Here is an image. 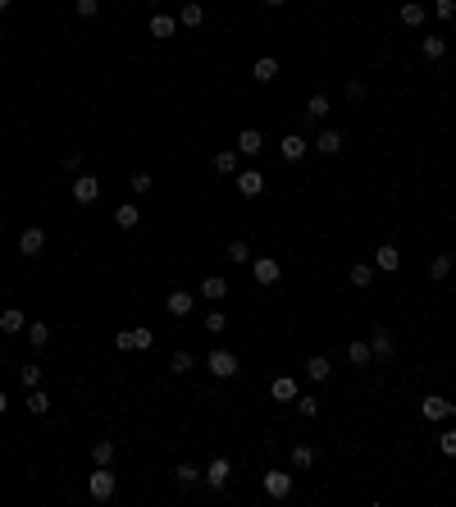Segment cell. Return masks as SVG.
I'll return each mask as SVG.
<instances>
[{
  "label": "cell",
  "mask_w": 456,
  "mask_h": 507,
  "mask_svg": "<svg viewBox=\"0 0 456 507\" xmlns=\"http://www.w3.org/2000/svg\"><path fill=\"white\" fill-rule=\"evenodd\" d=\"M114 489H119V475L109 471V466H96L87 480V494L96 498V503H105V498H114Z\"/></svg>",
  "instance_id": "6da1fadb"
},
{
  "label": "cell",
  "mask_w": 456,
  "mask_h": 507,
  "mask_svg": "<svg viewBox=\"0 0 456 507\" xmlns=\"http://www.w3.org/2000/svg\"><path fill=\"white\" fill-rule=\"evenodd\" d=\"M69 197H73L78 206H96V201H100V178H91V174H78L73 183H69Z\"/></svg>",
  "instance_id": "7a4b0ae2"
},
{
  "label": "cell",
  "mask_w": 456,
  "mask_h": 507,
  "mask_svg": "<svg viewBox=\"0 0 456 507\" xmlns=\"http://www.w3.org/2000/svg\"><path fill=\"white\" fill-rule=\"evenodd\" d=\"M251 279H256L261 288H274L283 279V265L274 261V256H251Z\"/></svg>",
  "instance_id": "3957f363"
},
{
  "label": "cell",
  "mask_w": 456,
  "mask_h": 507,
  "mask_svg": "<svg viewBox=\"0 0 456 507\" xmlns=\"http://www.w3.org/2000/svg\"><path fill=\"white\" fill-rule=\"evenodd\" d=\"M206 370H210L215 379H233V375H238V356L224 352V347H215V352L206 356Z\"/></svg>",
  "instance_id": "277c9868"
},
{
  "label": "cell",
  "mask_w": 456,
  "mask_h": 507,
  "mask_svg": "<svg viewBox=\"0 0 456 507\" xmlns=\"http://www.w3.org/2000/svg\"><path fill=\"white\" fill-rule=\"evenodd\" d=\"M420 411H424V420H452L456 416V402H447L443 393H429L420 402Z\"/></svg>",
  "instance_id": "5b68a950"
},
{
  "label": "cell",
  "mask_w": 456,
  "mask_h": 507,
  "mask_svg": "<svg viewBox=\"0 0 456 507\" xmlns=\"http://www.w3.org/2000/svg\"><path fill=\"white\" fill-rule=\"evenodd\" d=\"M201 480H206L215 494H219V489H228V480H233V466H228V457H215V462L201 471Z\"/></svg>",
  "instance_id": "8992f818"
},
{
  "label": "cell",
  "mask_w": 456,
  "mask_h": 507,
  "mask_svg": "<svg viewBox=\"0 0 456 507\" xmlns=\"http://www.w3.org/2000/svg\"><path fill=\"white\" fill-rule=\"evenodd\" d=\"M238 192H242L247 201L265 197V174H261V169H238Z\"/></svg>",
  "instance_id": "52a82bcc"
},
{
  "label": "cell",
  "mask_w": 456,
  "mask_h": 507,
  "mask_svg": "<svg viewBox=\"0 0 456 507\" xmlns=\"http://www.w3.org/2000/svg\"><path fill=\"white\" fill-rule=\"evenodd\" d=\"M369 352H374V361H392V352H397L392 329H374V334H369Z\"/></svg>",
  "instance_id": "ba28073f"
},
{
  "label": "cell",
  "mask_w": 456,
  "mask_h": 507,
  "mask_svg": "<svg viewBox=\"0 0 456 507\" xmlns=\"http://www.w3.org/2000/svg\"><path fill=\"white\" fill-rule=\"evenodd\" d=\"M265 494H270L274 503H283V498L292 494V475L288 471H265Z\"/></svg>",
  "instance_id": "9c48e42d"
},
{
  "label": "cell",
  "mask_w": 456,
  "mask_h": 507,
  "mask_svg": "<svg viewBox=\"0 0 456 507\" xmlns=\"http://www.w3.org/2000/svg\"><path fill=\"white\" fill-rule=\"evenodd\" d=\"M261 151H265V132H261V128H242V132H238V155L256 160Z\"/></svg>",
  "instance_id": "30bf717a"
},
{
  "label": "cell",
  "mask_w": 456,
  "mask_h": 507,
  "mask_svg": "<svg viewBox=\"0 0 456 507\" xmlns=\"http://www.w3.org/2000/svg\"><path fill=\"white\" fill-rule=\"evenodd\" d=\"M306 151H310V142H306L301 132H288V137H283V142H279V155H283V160H288V165H297V160H301Z\"/></svg>",
  "instance_id": "8fae6325"
},
{
  "label": "cell",
  "mask_w": 456,
  "mask_h": 507,
  "mask_svg": "<svg viewBox=\"0 0 456 507\" xmlns=\"http://www.w3.org/2000/svg\"><path fill=\"white\" fill-rule=\"evenodd\" d=\"M192 298H196V293H187V288H174V293L164 298V307H169V316H174V320H183V316H192Z\"/></svg>",
  "instance_id": "7c38bea8"
},
{
  "label": "cell",
  "mask_w": 456,
  "mask_h": 507,
  "mask_svg": "<svg viewBox=\"0 0 456 507\" xmlns=\"http://www.w3.org/2000/svg\"><path fill=\"white\" fill-rule=\"evenodd\" d=\"M19 252L23 256H42L46 252V229H23L19 233Z\"/></svg>",
  "instance_id": "4fadbf2b"
},
{
  "label": "cell",
  "mask_w": 456,
  "mask_h": 507,
  "mask_svg": "<svg viewBox=\"0 0 456 507\" xmlns=\"http://www.w3.org/2000/svg\"><path fill=\"white\" fill-rule=\"evenodd\" d=\"M397 265H402V252H397L392 243H379V247H374V270H388V275H392Z\"/></svg>",
  "instance_id": "5bb4252c"
},
{
  "label": "cell",
  "mask_w": 456,
  "mask_h": 507,
  "mask_svg": "<svg viewBox=\"0 0 456 507\" xmlns=\"http://www.w3.org/2000/svg\"><path fill=\"white\" fill-rule=\"evenodd\" d=\"M342 146H347V137H342L337 128H324V132L315 137V151H319V155H337Z\"/></svg>",
  "instance_id": "9a60e30c"
},
{
  "label": "cell",
  "mask_w": 456,
  "mask_h": 507,
  "mask_svg": "<svg viewBox=\"0 0 456 507\" xmlns=\"http://www.w3.org/2000/svg\"><path fill=\"white\" fill-rule=\"evenodd\" d=\"M297 393H301V388H297L292 375H279V379L270 384V397H274V402H297Z\"/></svg>",
  "instance_id": "2e32d148"
},
{
  "label": "cell",
  "mask_w": 456,
  "mask_h": 507,
  "mask_svg": "<svg viewBox=\"0 0 456 507\" xmlns=\"http://www.w3.org/2000/svg\"><path fill=\"white\" fill-rule=\"evenodd\" d=\"M215 169H219L224 178H238V169H242V155H238V146L219 151V155H215Z\"/></svg>",
  "instance_id": "e0dca14e"
},
{
  "label": "cell",
  "mask_w": 456,
  "mask_h": 507,
  "mask_svg": "<svg viewBox=\"0 0 456 507\" xmlns=\"http://www.w3.org/2000/svg\"><path fill=\"white\" fill-rule=\"evenodd\" d=\"M397 19H402L406 28H424V19H429V10H424L420 0H406L402 10H397Z\"/></svg>",
  "instance_id": "ac0fdd59"
},
{
  "label": "cell",
  "mask_w": 456,
  "mask_h": 507,
  "mask_svg": "<svg viewBox=\"0 0 456 507\" xmlns=\"http://www.w3.org/2000/svg\"><path fill=\"white\" fill-rule=\"evenodd\" d=\"M178 23H183V28H201V23H206V5H201V0H187L183 10H178Z\"/></svg>",
  "instance_id": "d6986e66"
},
{
  "label": "cell",
  "mask_w": 456,
  "mask_h": 507,
  "mask_svg": "<svg viewBox=\"0 0 456 507\" xmlns=\"http://www.w3.org/2000/svg\"><path fill=\"white\" fill-rule=\"evenodd\" d=\"M0 329H5V334H23V329H28V316H23L19 307H5V311H0Z\"/></svg>",
  "instance_id": "ffe728a7"
},
{
  "label": "cell",
  "mask_w": 456,
  "mask_h": 507,
  "mask_svg": "<svg viewBox=\"0 0 456 507\" xmlns=\"http://www.w3.org/2000/svg\"><path fill=\"white\" fill-rule=\"evenodd\" d=\"M174 33H178V19H169V14L155 10L151 14V37H155V42H164V37H174Z\"/></svg>",
  "instance_id": "44dd1931"
},
{
  "label": "cell",
  "mask_w": 456,
  "mask_h": 507,
  "mask_svg": "<svg viewBox=\"0 0 456 507\" xmlns=\"http://www.w3.org/2000/svg\"><path fill=\"white\" fill-rule=\"evenodd\" d=\"M114 224H119L123 233H128V229H137V224H141V210L132 206V201H123V206H114Z\"/></svg>",
  "instance_id": "7402d4cb"
},
{
  "label": "cell",
  "mask_w": 456,
  "mask_h": 507,
  "mask_svg": "<svg viewBox=\"0 0 456 507\" xmlns=\"http://www.w3.org/2000/svg\"><path fill=\"white\" fill-rule=\"evenodd\" d=\"M251 78H256V83H274V78H279V60H274V55H261L256 65H251Z\"/></svg>",
  "instance_id": "603a6c76"
},
{
  "label": "cell",
  "mask_w": 456,
  "mask_h": 507,
  "mask_svg": "<svg viewBox=\"0 0 456 507\" xmlns=\"http://www.w3.org/2000/svg\"><path fill=\"white\" fill-rule=\"evenodd\" d=\"M201 298H206V302H224L228 298V279L224 275H210L206 284H201Z\"/></svg>",
  "instance_id": "cb8c5ba5"
},
{
  "label": "cell",
  "mask_w": 456,
  "mask_h": 507,
  "mask_svg": "<svg viewBox=\"0 0 456 507\" xmlns=\"http://www.w3.org/2000/svg\"><path fill=\"white\" fill-rule=\"evenodd\" d=\"M306 375H310V379L319 384V379H328V375H333V361H328L324 352H319V356H310V361H306Z\"/></svg>",
  "instance_id": "d4e9b609"
},
{
  "label": "cell",
  "mask_w": 456,
  "mask_h": 507,
  "mask_svg": "<svg viewBox=\"0 0 456 507\" xmlns=\"http://www.w3.org/2000/svg\"><path fill=\"white\" fill-rule=\"evenodd\" d=\"M347 279H351V288H369V284H374V265L356 261V265L347 270Z\"/></svg>",
  "instance_id": "484cf974"
},
{
  "label": "cell",
  "mask_w": 456,
  "mask_h": 507,
  "mask_svg": "<svg viewBox=\"0 0 456 507\" xmlns=\"http://www.w3.org/2000/svg\"><path fill=\"white\" fill-rule=\"evenodd\" d=\"M420 55L424 60H443L447 55V37H424V42H420Z\"/></svg>",
  "instance_id": "4316f807"
},
{
  "label": "cell",
  "mask_w": 456,
  "mask_h": 507,
  "mask_svg": "<svg viewBox=\"0 0 456 507\" xmlns=\"http://www.w3.org/2000/svg\"><path fill=\"white\" fill-rule=\"evenodd\" d=\"M174 480H178V485H183V489H192V485H196V480H201V466H196V462H178V471H174Z\"/></svg>",
  "instance_id": "83f0119b"
},
{
  "label": "cell",
  "mask_w": 456,
  "mask_h": 507,
  "mask_svg": "<svg viewBox=\"0 0 456 507\" xmlns=\"http://www.w3.org/2000/svg\"><path fill=\"white\" fill-rule=\"evenodd\" d=\"M292 466L297 471H310V466H315V448H310V443H297L292 448Z\"/></svg>",
  "instance_id": "f1b7e54d"
},
{
  "label": "cell",
  "mask_w": 456,
  "mask_h": 507,
  "mask_svg": "<svg viewBox=\"0 0 456 507\" xmlns=\"http://www.w3.org/2000/svg\"><path fill=\"white\" fill-rule=\"evenodd\" d=\"M306 119H324V114H328V96H324V92H315V96H310V101H306Z\"/></svg>",
  "instance_id": "f546056e"
},
{
  "label": "cell",
  "mask_w": 456,
  "mask_h": 507,
  "mask_svg": "<svg viewBox=\"0 0 456 507\" xmlns=\"http://www.w3.org/2000/svg\"><path fill=\"white\" fill-rule=\"evenodd\" d=\"M28 343H33V347H46V343H51V329H46V320H33V325H28Z\"/></svg>",
  "instance_id": "4dcf8cb0"
},
{
  "label": "cell",
  "mask_w": 456,
  "mask_h": 507,
  "mask_svg": "<svg viewBox=\"0 0 456 507\" xmlns=\"http://www.w3.org/2000/svg\"><path fill=\"white\" fill-rule=\"evenodd\" d=\"M91 457H96V466H109L114 462V439H96L91 443Z\"/></svg>",
  "instance_id": "1f68e13d"
},
{
  "label": "cell",
  "mask_w": 456,
  "mask_h": 507,
  "mask_svg": "<svg viewBox=\"0 0 456 507\" xmlns=\"http://www.w3.org/2000/svg\"><path fill=\"white\" fill-rule=\"evenodd\" d=\"M347 361H351V366H369V361H374L369 343H347Z\"/></svg>",
  "instance_id": "d6a6232c"
},
{
  "label": "cell",
  "mask_w": 456,
  "mask_h": 507,
  "mask_svg": "<svg viewBox=\"0 0 456 507\" xmlns=\"http://www.w3.org/2000/svg\"><path fill=\"white\" fill-rule=\"evenodd\" d=\"M128 188H132V192H137V197H146V192H155V178H151V174H146V169H137V174H132V178H128Z\"/></svg>",
  "instance_id": "836d02e7"
},
{
  "label": "cell",
  "mask_w": 456,
  "mask_h": 507,
  "mask_svg": "<svg viewBox=\"0 0 456 507\" xmlns=\"http://www.w3.org/2000/svg\"><path fill=\"white\" fill-rule=\"evenodd\" d=\"M228 261L233 265H251V247L242 243V238H233V243H228Z\"/></svg>",
  "instance_id": "e575fe53"
},
{
  "label": "cell",
  "mask_w": 456,
  "mask_h": 507,
  "mask_svg": "<svg viewBox=\"0 0 456 507\" xmlns=\"http://www.w3.org/2000/svg\"><path fill=\"white\" fill-rule=\"evenodd\" d=\"M297 411H301L306 420H315V416H319V397H310V393H297Z\"/></svg>",
  "instance_id": "d590c367"
},
{
  "label": "cell",
  "mask_w": 456,
  "mask_h": 507,
  "mask_svg": "<svg viewBox=\"0 0 456 507\" xmlns=\"http://www.w3.org/2000/svg\"><path fill=\"white\" fill-rule=\"evenodd\" d=\"M28 411H33V416H46V411H51V397H46L42 388H33V393H28Z\"/></svg>",
  "instance_id": "8d00e7d4"
},
{
  "label": "cell",
  "mask_w": 456,
  "mask_h": 507,
  "mask_svg": "<svg viewBox=\"0 0 456 507\" xmlns=\"http://www.w3.org/2000/svg\"><path fill=\"white\" fill-rule=\"evenodd\" d=\"M452 275V256H434L429 261V279H447Z\"/></svg>",
  "instance_id": "74e56055"
},
{
  "label": "cell",
  "mask_w": 456,
  "mask_h": 507,
  "mask_svg": "<svg viewBox=\"0 0 456 507\" xmlns=\"http://www.w3.org/2000/svg\"><path fill=\"white\" fill-rule=\"evenodd\" d=\"M155 347V329H132V352H146Z\"/></svg>",
  "instance_id": "f35d334b"
},
{
  "label": "cell",
  "mask_w": 456,
  "mask_h": 507,
  "mask_svg": "<svg viewBox=\"0 0 456 507\" xmlns=\"http://www.w3.org/2000/svg\"><path fill=\"white\" fill-rule=\"evenodd\" d=\"M438 452H443V457H456V430H452V425L438 434Z\"/></svg>",
  "instance_id": "ab89813d"
},
{
  "label": "cell",
  "mask_w": 456,
  "mask_h": 507,
  "mask_svg": "<svg viewBox=\"0 0 456 507\" xmlns=\"http://www.w3.org/2000/svg\"><path fill=\"white\" fill-rule=\"evenodd\" d=\"M73 14H78V19H96V14H100V0H73Z\"/></svg>",
  "instance_id": "60d3db41"
},
{
  "label": "cell",
  "mask_w": 456,
  "mask_h": 507,
  "mask_svg": "<svg viewBox=\"0 0 456 507\" xmlns=\"http://www.w3.org/2000/svg\"><path fill=\"white\" fill-rule=\"evenodd\" d=\"M169 370H174V375H187V370H192V352H174L169 356Z\"/></svg>",
  "instance_id": "b9f144b4"
},
{
  "label": "cell",
  "mask_w": 456,
  "mask_h": 507,
  "mask_svg": "<svg viewBox=\"0 0 456 507\" xmlns=\"http://www.w3.org/2000/svg\"><path fill=\"white\" fill-rule=\"evenodd\" d=\"M224 329H228L224 311H210V316H206V334H224Z\"/></svg>",
  "instance_id": "7bdbcfd3"
},
{
  "label": "cell",
  "mask_w": 456,
  "mask_h": 507,
  "mask_svg": "<svg viewBox=\"0 0 456 507\" xmlns=\"http://www.w3.org/2000/svg\"><path fill=\"white\" fill-rule=\"evenodd\" d=\"M434 14H438V19H456V0H434Z\"/></svg>",
  "instance_id": "ee69618b"
},
{
  "label": "cell",
  "mask_w": 456,
  "mask_h": 507,
  "mask_svg": "<svg viewBox=\"0 0 456 507\" xmlns=\"http://www.w3.org/2000/svg\"><path fill=\"white\" fill-rule=\"evenodd\" d=\"M19 375H23V384H28V388H37V384H42V366H23Z\"/></svg>",
  "instance_id": "f6af8a7d"
},
{
  "label": "cell",
  "mask_w": 456,
  "mask_h": 507,
  "mask_svg": "<svg viewBox=\"0 0 456 507\" xmlns=\"http://www.w3.org/2000/svg\"><path fill=\"white\" fill-rule=\"evenodd\" d=\"M347 101H365V78H351L347 83Z\"/></svg>",
  "instance_id": "bcb514c9"
},
{
  "label": "cell",
  "mask_w": 456,
  "mask_h": 507,
  "mask_svg": "<svg viewBox=\"0 0 456 507\" xmlns=\"http://www.w3.org/2000/svg\"><path fill=\"white\" fill-rule=\"evenodd\" d=\"M114 347H119V352H132V329H119V334H114Z\"/></svg>",
  "instance_id": "7dc6e473"
},
{
  "label": "cell",
  "mask_w": 456,
  "mask_h": 507,
  "mask_svg": "<svg viewBox=\"0 0 456 507\" xmlns=\"http://www.w3.org/2000/svg\"><path fill=\"white\" fill-rule=\"evenodd\" d=\"M64 169H69V174H78V169H82V155H78V151L64 155Z\"/></svg>",
  "instance_id": "c3c4849f"
},
{
  "label": "cell",
  "mask_w": 456,
  "mask_h": 507,
  "mask_svg": "<svg viewBox=\"0 0 456 507\" xmlns=\"http://www.w3.org/2000/svg\"><path fill=\"white\" fill-rule=\"evenodd\" d=\"M5 411H10V393H5V388H0V416H5Z\"/></svg>",
  "instance_id": "681fc988"
},
{
  "label": "cell",
  "mask_w": 456,
  "mask_h": 507,
  "mask_svg": "<svg viewBox=\"0 0 456 507\" xmlns=\"http://www.w3.org/2000/svg\"><path fill=\"white\" fill-rule=\"evenodd\" d=\"M283 5H288V0H265V10H283Z\"/></svg>",
  "instance_id": "f907efd6"
},
{
  "label": "cell",
  "mask_w": 456,
  "mask_h": 507,
  "mask_svg": "<svg viewBox=\"0 0 456 507\" xmlns=\"http://www.w3.org/2000/svg\"><path fill=\"white\" fill-rule=\"evenodd\" d=\"M10 5H14V0H0V14H5V10H10Z\"/></svg>",
  "instance_id": "816d5d0a"
},
{
  "label": "cell",
  "mask_w": 456,
  "mask_h": 507,
  "mask_svg": "<svg viewBox=\"0 0 456 507\" xmlns=\"http://www.w3.org/2000/svg\"><path fill=\"white\" fill-rule=\"evenodd\" d=\"M151 5H160V0H151Z\"/></svg>",
  "instance_id": "f5cc1de1"
},
{
  "label": "cell",
  "mask_w": 456,
  "mask_h": 507,
  "mask_svg": "<svg viewBox=\"0 0 456 507\" xmlns=\"http://www.w3.org/2000/svg\"><path fill=\"white\" fill-rule=\"evenodd\" d=\"M0 224H5V215H0Z\"/></svg>",
  "instance_id": "db71d44e"
}]
</instances>
